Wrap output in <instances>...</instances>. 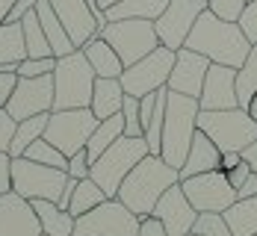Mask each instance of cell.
I'll list each match as a JSON object with an SVG mask.
<instances>
[{
	"instance_id": "6da1fadb",
	"label": "cell",
	"mask_w": 257,
	"mask_h": 236,
	"mask_svg": "<svg viewBox=\"0 0 257 236\" xmlns=\"http://www.w3.org/2000/svg\"><path fill=\"white\" fill-rule=\"evenodd\" d=\"M183 48H189L195 53H204L213 65L239 68L248 59V53H251L254 45L245 39V33L239 30L236 21H222L219 15H213L210 9H204Z\"/></svg>"
},
{
	"instance_id": "7a4b0ae2",
	"label": "cell",
	"mask_w": 257,
	"mask_h": 236,
	"mask_svg": "<svg viewBox=\"0 0 257 236\" xmlns=\"http://www.w3.org/2000/svg\"><path fill=\"white\" fill-rule=\"evenodd\" d=\"M175 183H180L178 168H172L169 162H163V157H148L142 159L118 189V201L127 207L130 212H136L139 218L151 215L157 207V201L172 189Z\"/></svg>"
},
{
	"instance_id": "3957f363",
	"label": "cell",
	"mask_w": 257,
	"mask_h": 236,
	"mask_svg": "<svg viewBox=\"0 0 257 236\" xmlns=\"http://www.w3.org/2000/svg\"><path fill=\"white\" fill-rule=\"evenodd\" d=\"M198 112H201L198 98H186V95H178V92H169L160 157H163V162H169L178 171L183 168V162L189 157V148H192V139L198 133Z\"/></svg>"
},
{
	"instance_id": "277c9868",
	"label": "cell",
	"mask_w": 257,
	"mask_h": 236,
	"mask_svg": "<svg viewBox=\"0 0 257 236\" xmlns=\"http://www.w3.org/2000/svg\"><path fill=\"white\" fill-rule=\"evenodd\" d=\"M95 71L83 51H74L56 59L53 68V112L62 109H86L95 92Z\"/></svg>"
},
{
	"instance_id": "5b68a950",
	"label": "cell",
	"mask_w": 257,
	"mask_h": 236,
	"mask_svg": "<svg viewBox=\"0 0 257 236\" xmlns=\"http://www.w3.org/2000/svg\"><path fill=\"white\" fill-rule=\"evenodd\" d=\"M148 154H151V151H148L145 136H142V139L121 136L118 142H112L101 157L92 162L89 177H92V180L106 192V198H115V195H118V189H121V183H124V177H127L130 171H133V168H136L145 157H148Z\"/></svg>"
},
{
	"instance_id": "8992f818",
	"label": "cell",
	"mask_w": 257,
	"mask_h": 236,
	"mask_svg": "<svg viewBox=\"0 0 257 236\" xmlns=\"http://www.w3.org/2000/svg\"><path fill=\"white\" fill-rule=\"evenodd\" d=\"M198 130L207 139H213V145L225 154V151H245L248 145L257 142V121L248 115V109H216V112H198Z\"/></svg>"
},
{
	"instance_id": "52a82bcc",
	"label": "cell",
	"mask_w": 257,
	"mask_h": 236,
	"mask_svg": "<svg viewBox=\"0 0 257 236\" xmlns=\"http://www.w3.org/2000/svg\"><path fill=\"white\" fill-rule=\"evenodd\" d=\"M68 183V171L51 168V165H39L27 157L12 159V192L21 195L27 201H53L59 204L62 192Z\"/></svg>"
},
{
	"instance_id": "ba28073f",
	"label": "cell",
	"mask_w": 257,
	"mask_h": 236,
	"mask_svg": "<svg viewBox=\"0 0 257 236\" xmlns=\"http://www.w3.org/2000/svg\"><path fill=\"white\" fill-rule=\"evenodd\" d=\"M98 36H101L103 42L112 45V51L121 56L124 68L136 65L139 59H145L148 53H154L157 48H160L154 21H139V18H130V21H109Z\"/></svg>"
},
{
	"instance_id": "9c48e42d",
	"label": "cell",
	"mask_w": 257,
	"mask_h": 236,
	"mask_svg": "<svg viewBox=\"0 0 257 236\" xmlns=\"http://www.w3.org/2000/svg\"><path fill=\"white\" fill-rule=\"evenodd\" d=\"M95 127H98V118L89 106L86 109H62V112H51L45 139L53 148H59L65 157H74L77 151H86Z\"/></svg>"
},
{
	"instance_id": "30bf717a",
	"label": "cell",
	"mask_w": 257,
	"mask_h": 236,
	"mask_svg": "<svg viewBox=\"0 0 257 236\" xmlns=\"http://www.w3.org/2000/svg\"><path fill=\"white\" fill-rule=\"evenodd\" d=\"M175 59H178V51H169V48L160 45L154 53H148L136 65L124 68V74H121L124 92L133 95V98H145L151 92L166 89L169 77H172V68H175Z\"/></svg>"
},
{
	"instance_id": "8fae6325",
	"label": "cell",
	"mask_w": 257,
	"mask_h": 236,
	"mask_svg": "<svg viewBox=\"0 0 257 236\" xmlns=\"http://www.w3.org/2000/svg\"><path fill=\"white\" fill-rule=\"evenodd\" d=\"M139 215L130 212L118 198L103 201L74 221V236H139Z\"/></svg>"
},
{
	"instance_id": "7c38bea8",
	"label": "cell",
	"mask_w": 257,
	"mask_h": 236,
	"mask_svg": "<svg viewBox=\"0 0 257 236\" xmlns=\"http://www.w3.org/2000/svg\"><path fill=\"white\" fill-rule=\"evenodd\" d=\"M180 189L198 212H225L231 204H236V189L228 183L225 171H204L186 177L180 180Z\"/></svg>"
},
{
	"instance_id": "4fadbf2b",
	"label": "cell",
	"mask_w": 257,
	"mask_h": 236,
	"mask_svg": "<svg viewBox=\"0 0 257 236\" xmlns=\"http://www.w3.org/2000/svg\"><path fill=\"white\" fill-rule=\"evenodd\" d=\"M204 9H207V0H172L166 6V12L154 21L160 45L169 48V51H180Z\"/></svg>"
},
{
	"instance_id": "5bb4252c",
	"label": "cell",
	"mask_w": 257,
	"mask_h": 236,
	"mask_svg": "<svg viewBox=\"0 0 257 236\" xmlns=\"http://www.w3.org/2000/svg\"><path fill=\"white\" fill-rule=\"evenodd\" d=\"M6 112L15 121H24L42 112H53V74L45 77H18V86L6 104Z\"/></svg>"
},
{
	"instance_id": "9a60e30c",
	"label": "cell",
	"mask_w": 257,
	"mask_h": 236,
	"mask_svg": "<svg viewBox=\"0 0 257 236\" xmlns=\"http://www.w3.org/2000/svg\"><path fill=\"white\" fill-rule=\"evenodd\" d=\"M151 215L163 221V227H166L169 236H189L192 227H195V221H198V210L189 204V198L183 195L180 183H175L157 201V207Z\"/></svg>"
},
{
	"instance_id": "2e32d148",
	"label": "cell",
	"mask_w": 257,
	"mask_h": 236,
	"mask_svg": "<svg viewBox=\"0 0 257 236\" xmlns=\"http://www.w3.org/2000/svg\"><path fill=\"white\" fill-rule=\"evenodd\" d=\"M210 65L213 62L204 53L180 48L178 59H175V68H172V77H169V92H178V95H186V98H201Z\"/></svg>"
},
{
	"instance_id": "e0dca14e",
	"label": "cell",
	"mask_w": 257,
	"mask_h": 236,
	"mask_svg": "<svg viewBox=\"0 0 257 236\" xmlns=\"http://www.w3.org/2000/svg\"><path fill=\"white\" fill-rule=\"evenodd\" d=\"M53 6V12H56V18L62 21L65 27V33L71 36V42H74V48H86L92 39H98V33H101V27L95 21V15H92V6H89V0H48Z\"/></svg>"
},
{
	"instance_id": "ac0fdd59",
	"label": "cell",
	"mask_w": 257,
	"mask_h": 236,
	"mask_svg": "<svg viewBox=\"0 0 257 236\" xmlns=\"http://www.w3.org/2000/svg\"><path fill=\"white\" fill-rule=\"evenodd\" d=\"M0 236H42L33 204L15 192L0 195Z\"/></svg>"
},
{
	"instance_id": "d6986e66",
	"label": "cell",
	"mask_w": 257,
	"mask_h": 236,
	"mask_svg": "<svg viewBox=\"0 0 257 236\" xmlns=\"http://www.w3.org/2000/svg\"><path fill=\"white\" fill-rule=\"evenodd\" d=\"M201 109L216 112V109H236L239 98H236V68L228 65H210L204 80V92L198 98Z\"/></svg>"
},
{
	"instance_id": "ffe728a7",
	"label": "cell",
	"mask_w": 257,
	"mask_h": 236,
	"mask_svg": "<svg viewBox=\"0 0 257 236\" xmlns=\"http://www.w3.org/2000/svg\"><path fill=\"white\" fill-rule=\"evenodd\" d=\"M219 162H222V151L213 145V139H207L204 133L198 130L192 139V148H189V157L180 168V180L186 177H195V174H204V171H219Z\"/></svg>"
},
{
	"instance_id": "44dd1931",
	"label": "cell",
	"mask_w": 257,
	"mask_h": 236,
	"mask_svg": "<svg viewBox=\"0 0 257 236\" xmlns=\"http://www.w3.org/2000/svg\"><path fill=\"white\" fill-rule=\"evenodd\" d=\"M124 98H127V92H124L121 80L98 77L95 80V92H92V104H89V109L95 112L98 121H103V118H112V115L121 112Z\"/></svg>"
},
{
	"instance_id": "7402d4cb",
	"label": "cell",
	"mask_w": 257,
	"mask_h": 236,
	"mask_svg": "<svg viewBox=\"0 0 257 236\" xmlns=\"http://www.w3.org/2000/svg\"><path fill=\"white\" fill-rule=\"evenodd\" d=\"M80 51L86 53V59H89V65H92V71H95V77L121 80V74H124V62H121L118 53L112 51V45L103 42L101 36L92 39V42H89L86 48H80Z\"/></svg>"
},
{
	"instance_id": "603a6c76",
	"label": "cell",
	"mask_w": 257,
	"mask_h": 236,
	"mask_svg": "<svg viewBox=\"0 0 257 236\" xmlns=\"http://www.w3.org/2000/svg\"><path fill=\"white\" fill-rule=\"evenodd\" d=\"M36 15H39V24L45 30V36H48V45H51V53L56 59H62V56H68V53H74V42H71V36L65 33V27L62 21L56 18V12H53V6L48 0H39L36 3Z\"/></svg>"
},
{
	"instance_id": "cb8c5ba5",
	"label": "cell",
	"mask_w": 257,
	"mask_h": 236,
	"mask_svg": "<svg viewBox=\"0 0 257 236\" xmlns=\"http://www.w3.org/2000/svg\"><path fill=\"white\" fill-rule=\"evenodd\" d=\"M33 210L39 215V224H42V233L45 236H74V215L68 210H62L59 204L53 201H30Z\"/></svg>"
},
{
	"instance_id": "d4e9b609",
	"label": "cell",
	"mask_w": 257,
	"mask_h": 236,
	"mask_svg": "<svg viewBox=\"0 0 257 236\" xmlns=\"http://www.w3.org/2000/svg\"><path fill=\"white\" fill-rule=\"evenodd\" d=\"M172 0H121L115 6H109L103 15H106V24L109 21H130V18H139V21H157L166 6Z\"/></svg>"
},
{
	"instance_id": "484cf974",
	"label": "cell",
	"mask_w": 257,
	"mask_h": 236,
	"mask_svg": "<svg viewBox=\"0 0 257 236\" xmlns=\"http://www.w3.org/2000/svg\"><path fill=\"white\" fill-rule=\"evenodd\" d=\"M48 121H51V112H42V115H33V118H24L18 121L15 127V136H12V145H9V157L18 159L27 154V148L39 139H45V130H48Z\"/></svg>"
},
{
	"instance_id": "4316f807",
	"label": "cell",
	"mask_w": 257,
	"mask_h": 236,
	"mask_svg": "<svg viewBox=\"0 0 257 236\" xmlns=\"http://www.w3.org/2000/svg\"><path fill=\"white\" fill-rule=\"evenodd\" d=\"M233 236H254L257 233V195L254 198H239L222 212Z\"/></svg>"
},
{
	"instance_id": "83f0119b",
	"label": "cell",
	"mask_w": 257,
	"mask_h": 236,
	"mask_svg": "<svg viewBox=\"0 0 257 236\" xmlns=\"http://www.w3.org/2000/svg\"><path fill=\"white\" fill-rule=\"evenodd\" d=\"M124 136V118H121V112L118 115H112V118H103L98 121V127L92 133V139H89V145H86V154H89V162H95V159L101 157L103 151L112 145V142H118Z\"/></svg>"
},
{
	"instance_id": "f1b7e54d",
	"label": "cell",
	"mask_w": 257,
	"mask_h": 236,
	"mask_svg": "<svg viewBox=\"0 0 257 236\" xmlns=\"http://www.w3.org/2000/svg\"><path fill=\"white\" fill-rule=\"evenodd\" d=\"M27 45H24V27L21 24H0V65L6 62H24Z\"/></svg>"
},
{
	"instance_id": "f546056e",
	"label": "cell",
	"mask_w": 257,
	"mask_h": 236,
	"mask_svg": "<svg viewBox=\"0 0 257 236\" xmlns=\"http://www.w3.org/2000/svg\"><path fill=\"white\" fill-rule=\"evenodd\" d=\"M103 201H109V198H106V192H103L101 186L92 180V177H86V180H80L77 189H74L71 204H68V212H71L74 218H80V215H86L89 210L101 207Z\"/></svg>"
},
{
	"instance_id": "4dcf8cb0",
	"label": "cell",
	"mask_w": 257,
	"mask_h": 236,
	"mask_svg": "<svg viewBox=\"0 0 257 236\" xmlns=\"http://www.w3.org/2000/svg\"><path fill=\"white\" fill-rule=\"evenodd\" d=\"M254 95H257V45L251 48L248 59L236 68V98H239V109H248Z\"/></svg>"
},
{
	"instance_id": "1f68e13d",
	"label": "cell",
	"mask_w": 257,
	"mask_h": 236,
	"mask_svg": "<svg viewBox=\"0 0 257 236\" xmlns=\"http://www.w3.org/2000/svg\"><path fill=\"white\" fill-rule=\"evenodd\" d=\"M21 27H24V45H27V56L33 59H45V56H53L51 53V45H48V36L39 24V15L36 9L21 18Z\"/></svg>"
},
{
	"instance_id": "d6a6232c",
	"label": "cell",
	"mask_w": 257,
	"mask_h": 236,
	"mask_svg": "<svg viewBox=\"0 0 257 236\" xmlns=\"http://www.w3.org/2000/svg\"><path fill=\"white\" fill-rule=\"evenodd\" d=\"M27 159H33V162H39V165H51V168H68V157L59 151V148H53L48 139H39V142H33L30 148H27Z\"/></svg>"
},
{
	"instance_id": "836d02e7",
	"label": "cell",
	"mask_w": 257,
	"mask_h": 236,
	"mask_svg": "<svg viewBox=\"0 0 257 236\" xmlns=\"http://www.w3.org/2000/svg\"><path fill=\"white\" fill-rule=\"evenodd\" d=\"M192 233H198V236H233L222 212H198V221H195Z\"/></svg>"
},
{
	"instance_id": "e575fe53",
	"label": "cell",
	"mask_w": 257,
	"mask_h": 236,
	"mask_svg": "<svg viewBox=\"0 0 257 236\" xmlns=\"http://www.w3.org/2000/svg\"><path fill=\"white\" fill-rule=\"evenodd\" d=\"M121 118H124V136H130V139H142V136H145V130H142V118H139V98H133V95L124 98Z\"/></svg>"
},
{
	"instance_id": "d590c367",
	"label": "cell",
	"mask_w": 257,
	"mask_h": 236,
	"mask_svg": "<svg viewBox=\"0 0 257 236\" xmlns=\"http://www.w3.org/2000/svg\"><path fill=\"white\" fill-rule=\"evenodd\" d=\"M53 68H56V56H45V59L27 56L18 65V77H45V74H53Z\"/></svg>"
},
{
	"instance_id": "8d00e7d4",
	"label": "cell",
	"mask_w": 257,
	"mask_h": 236,
	"mask_svg": "<svg viewBox=\"0 0 257 236\" xmlns=\"http://www.w3.org/2000/svg\"><path fill=\"white\" fill-rule=\"evenodd\" d=\"M245 3H248V0H210L207 9H210L213 15H219L222 21H239Z\"/></svg>"
},
{
	"instance_id": "74e56055",
	"label": "cell",
	"mask_w": 257,
	"mask_h": 236,
	"mask_svg": "<svg viewBox=\"0 0 257 236\" xmlns=\"http://www.w3.org/2000/svg\"><path fill=\"white\" fill-rule=\"evenodd\" d=\"M239 30L245 33V39L251 42V45H257V0H251V3H245V9H242V15H239Z\"/></svg>"
},
{
	"instance_id": "f35d334b",
	"label": "cell",
	"mask_w": 257,
	"mask_h": 236,
	"mask_svg": "<svg viewBox=\"0 0 257 236\" xmlns=\"http://www.w3.org/2000/svg\"><path fill=\"white\" fill-rule=\"evenodd\" d=\"M68 177H74V180H86L89 177V171H92V162H89V154L86 151H77L74 157H68Z\"/></svg>"
},
{
	"instance_id": "ab89813d",
	"label": "cell",
	"mask_w": 257,
	"mask_h": 236,
	"mask_svg": "<svg viewBox=\"0 0 257 236\" xmlns=\"http://www.w3.org/2000/svg\"><path fill=\"white\" fill-rule=\"evenodd\" d=\"M15 127H18V121H15L6 109H0V151H6V154H9V145H12Z\"/></svg>"
},
{
	"instance_id": "60d3db41",
	"label": "cell",
	"mask_w": 257,
	"mask_h": 236,
	"mask_svg": "<svg viewBox=\"0 0 257 236\" xmlns=\"http://www.w3.org/2000/svg\"><path fill=\"white\" fill-rule=\"evenodd\" d=\"M12 192V157L0 151V195Z\"/></svg>"
},
{
	"instance_id": "b9f144b4",
	"label": "cell",
	"mask_w": 257,
	"mask_h": 236,
	"mask_svg": "<svg viewBox=\"0 0 257 236\" xmlns=\"http://www.w3.org/2000/svg\"><path fill=\"white\" fill-rule=\"evenodd\" d=\"M15 86H18V74H3L0 71V109H6L12 92H15Z\"/></svg>"
},
{
	"instance_id": "7bdbcfd3",
	"label": "cell",
	"mask_w": 257,
	"mask_h": 236,
	"mask_svg": "<svg viewBox=\"0 0 257 236\" xmlns=\"http://www.w3.org/2000/svg\"><path fill=\"white\" fill-rule=\"evenodd\" d=\"M139 236H169V233H166V227H163V221H160V218L145 215V218L139 221Z\"/></svg>"
},
{
	"instance_id": "ee69618b",
	"label": "cell",
	"mask_w": 257,
	"mask_h": 236,
	"mask_svg": "<svg viewBox=\"0 0 257 236\" xmlns=\"http://www.w3.org/2000/svg\"><path fill=\"white\" fill-rule=\"evenodd\" d=\"M248 174H251V165H248V162L242 159V162H239L236 168H231V171H228L225 177H228V183H231L233 189H239V186H242L245 180H248Z\"/></svg>"
},
{
	"instance_id": "f6af8a7d",
	"label": "cell",
	"mask_w": 257,
	"mask_h": 236,
	"mask_svg": "<svg viewBox=\"0 0 257 236\" xmlns=\"http://www.w3.org/2000/svg\"><path fill=\"white\" fill-rule=\"evenodd\" d=\"M36 3H39V0H18V3L12 6V12H9V18H6V21H9V24H21V18L30 15V12L36 9Z\"/></svg>"
},
{
	"instance_id": "bcb514c9",
	"label": "cell",
	"mask_w": 257,
	"mask_h": 236,
	"mask_svg": "<svg viewBox=\"0 0 257 236\" xmlns=\"http://www.w3.org/2000/svg\"><path fill=\"white\" fill-rule=\"evenodd\" d=\"M239 162H242V154H239V151H225V154H222V162H219V171L228 174V171L236 168Z\"/></svg>"
},
{
	"instance_id": "7dc6e473",
	"label": "cell",
	"mask_w": 257,
	"mask_h": 236,
	"mask_svg": "<svg viewBox=\"0 0 257 236\" xmlns=\"http://www.w3.org/2000/svg\"><path fill=\"white\" fill-rule=\"evenodd\" d=\"M254 195H257V174L251 171V174H248V180L236 189V201H239V198H254Z\"/></svg>"
},
{
	"instance_id": "c3c4849f",
	"label": "cell",
	"mask_w": 257,
	"mask_h": 236,
	"mask_svg": "<svg viewBox=\"0 0 257 236\" xmlns=\"http://www.w3.org/2000/svg\"><path fill=\"white\" fill-rule=\"evenodd\" d=\"M242 159H245V162L251 165V171L257 174V142H254V145H248V148L242 151Z\"/></svg>"
},
{
	"instance_id": "681fc988",
	"label": "cell",
	"mask_w": 257,
	"mask_h": 236,
	"mask_svg": "<svg viewBox=\"0 0 257 236\" xmlns=\"http://www.w3.org/2000/svg\"><path fill=\"white\" fill-rule=\"evenodd\" d=\"M18 0H0V24L9 18V12H12V6H15Z\"/></svg>"
},
{
	"instance_id": "f907efd6",
	"label": "cell",
	"mask_w": 257,
	"mask_h": 236,
	"mask_svg": "<svg viewBox=\"0 0 257 236\" xmlns=\"http://www.w3.org/2000/svg\"><path fill=\"white\" fill-rule=\"evenodd\" d=\"M115 3H121V0H98V6H101L103 12H106L109 6H115Z\"/></svg>"
},
{
	"instance_id": "816d5d0a",
	"label": "cell",
	"mask_w": 257,
	"mask_h": 236,
	"mask_svg": "<svg viewBox=\"0 0 257 236\" xmlns=\"http://www.w3.org/2000/svg\"><path fill=\"white\" fill-rule=\"evenodd\" d=\"M248 115H251V118L257 121V95L251 98V106H248Z\"/></svg>"
},
{
	"instance_id": "f5cc1de1",
	"label": "cell",
	"mask_w": 257,
	"mask_h": 236,
	"mask_svg": "<svg viewBox=\"0 0 257 236\" xmlns=\"http://www.w3.org/2000/svg\"><path fill=\"white\" fill-rule=\"evenodd\" d=\"M189 236H198V233H189Z\"/></svg>"
},
{
	"instance_id": "db71d44e",
	"label": "cell",
	"mask_w": 257,
	"mask_h": 236,
	"mask_svg": "<svg viewBox=\"0 0 257 236\" xmlns=\"http://www.w3.org/2000/svg\"><path fill=\"white\" fill-rule=\"evenodd\" d=\"M207 3H210V0H207Z\"/></svg>"
},
{
	"instance_id": "11a10c76",
	"label": "cell",
	"mask_w": 257,
	"mask_h": 236,
	"mask_svg": "<svg viewBox=\"0 0 257 236\" xmlns=\"http://www.w3.org/2000/svg\"><path fill=\"white\" fill-rule=\"evenodd\" d=\"M42 236H45V233H42Z\"/></svg>"
},
{
	"instance_id": "9f6ffc18",
	"label": "cell",
	"mask_w": 257,
	"mask_h": 236,
	"mask_svg": "<svg viewBox=\"0 0 257 236\" xmlns=\"http://www.w3.org/2000/svg\"><path fill=\"white\" fill-rule=\"evenodd\" d=\"M254 236H257V233H254Z\"/></svg>"
}]
</instances>
